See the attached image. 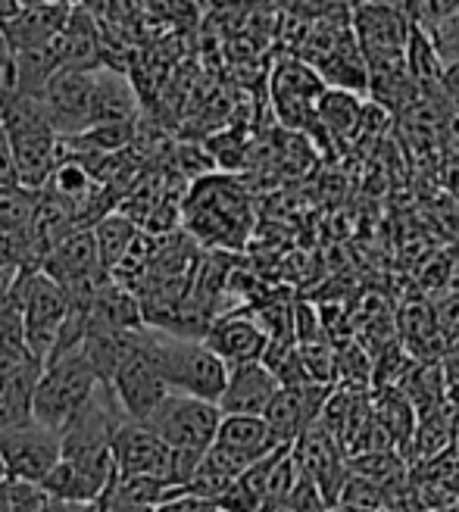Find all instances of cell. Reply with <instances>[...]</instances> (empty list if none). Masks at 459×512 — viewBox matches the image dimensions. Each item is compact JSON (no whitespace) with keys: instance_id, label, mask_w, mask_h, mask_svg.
<instances>
[{"instance_id":"6da1fadb","label":"cell","mask_w":459,"mask_h":512,"mask_svg":"<svg viewBox=\"0 0 459 512\" xmlns=\"http://www.w3.org/2000/svg\"><path fill=\"white\" fill-rule=\"evenodd\" d=\"M144 350L157 363L172 394L219 403L228 384V366L203 338H182L166 328H144Z\"/></svg>"},{"instance_id":"7a4b0ae2","label":"cell","mask_w":459,"mask_h":512,"mask_svg":"<svg viewBox=\"0 0 459 512\" xmlns=\"http://www.w3.org/2000/svg\"><path fill=\"white\" fill-rule=\"evenodd\" d=\"M191 232L200 241L238 247L250 232V203L247 191L228 178H200L188 203Z\"/></svg>"},{"instance_id":"3957f363","label":"cell","mask_w":459,"mask_h":512,"mask_svg":"<svg viewBox=\"0 0 459 512\" xmlns=\"http://www.w3.org/2000/svg\"><path fill=\"white\" fill-rule=\"evenodd\" d=\"M97 388L100 378L85 360L82 347L57 363H47L35 388V422L63 431L94 400Z\"/></svg>"},{"instance_id":"277c9868","label":"cell","mask_w":459,"mask_h":512,"mask_svg":"<svg viewBox=\"0 0 459 512\" xmlns=\"http://www.w3.org/2000/svg\"><path fill=\"white\" fill-rule=\"evenodd\" d=\"M19 303H22V322H25V344H29L32 360L47 366L69 322L72 300L57 281L44 275L41 269L38 272L22 269Z\"/></svg>"},{"instance_id":"5b68a950","label":"cell","mask_w":459,"mask_h":512,"mask_svg":"<svg viewBox=\"0 0 459 512\" xmlns=\"http://www.w3.org/2000/svg\"><path fill=\"white\" fill-rule=\"evenodd\" d=\"M41 272L50 275L69 294L72 303H91V297L113 278L104 263L94 238V225L75 228L69 238H63L41 263Z\"/></svg>"},{"instance_id":"8992f818","label":"cell","mask_w":459,"mask_h":512,"mask_svg":"<svg viewBox=\"0 0 459 512\" xmlns=\"http://www.w3.org/2000/svg\"><path fill=\"white\" fill-rule=\"evenodd\" d=\"M144 425L157 431L172 450L210 453V447L216 444L219 425H222V409L219 403H210V400L169 394L166 403Z\"/></svg>"},{"instance_id":"52a82bcc","label":"cell","mask_w":459,"mask_h":512,"mask_svg":"<svg viewBox=\"0 0 459 512\" xmlns=\"http://www.w3.org/2000/svg\"><path fill=\"white\" fill-rule=\"evenodd\" d=\"M0 456L10 478L44 484L63 459V438L60 431L29 419L0 431Z\"/></svg>"},{"instance_id":"ba28073f","label":"cell","mask_w":459,"mask_h":512,"mask_svg":"<svg viewBox=\"0 0 459 512\" xmlns=\"http://www.w3.org/2000/svg\"><path fill=\"white\" fill-rule=\"evenodd\" d=\"M325 91V79L306 60H282L272 75L275 113L288 128H300V132L316 128V110Z\"/></svg>"},{"instance_id":"9c48e42d","label":"cell","mask_w":459,"mask_h":512,"mask_svg":"<svg viewBox=\"0 0 459 512\" xmlns=\"http://www.w3.org/2000/svg\"><path fill=\"white\" fill-rule=\"evenodd\" d=\"M113 459L119 478H160L172 484V447L144 422H122L113 434ZM175 488V484H172Z\"/></svg>"},{"instance_id":"30bf717a","label":"cell","mask_w":459,"mask_h":512,"mask_svg":"<svg viewBox=\"0 0 459 512\" xmlns=\"http://www.w3.org/2000/svg\"><path fill=\"white\" fill-rule=\"evenodd\" d=\"M110 388L122 406V413L129 416V422H147L172 394L169 384L163 381V375L157 369V363H153L150 353L144 350V331H141L138 350L119 366Z\"/></svg>"},{"instance_id":"8fae6325","label":"cell","mask_w":459,"mask_h":512,"mask_svg":"<svg viewBox=\"0 0 459 512\" xmlns=\"http://www.w3.org/2000/svg\"><path fill=\"white\" fill-rule=\"evenodd\" d=\"M278 447L282 444L275 441V434L263 416H222L210 456L241 478L250 466H257L260 459H266Z\"/></svg>"},{"instance_id":"7c38bea8","label":"cell","mask_w":459,"mask_h":512,"mask_svg":"<svg viewBox=\"0 0 459 512\" xmlns=\"http://www.w3.org/2000/svg\"><path fill=\"white\" fill-rule=\"evenodd\" d=\"M94 85L97 72H75V69H60L50 85L44 88V107L50 113L57 135L75 138L91 128L94 116Z\"/></svg>"},{"instance_id":"4fadbf2b","label":"cell","mask_w":459,"mask_h":512,"mask_svg":"<svg viewBox=\"0 0 459 512\" xmlns=\"http://www.w3.org/2000/svg\"><path fill=\"white\" fill-rule=\"evenodd\" d=\"M331 391H335L331 384H316V381L291 384V388L278 391V397L269 406V413L263 416L275 434V441L282 447H294L303 434L319 422Z\"/></svg>"},{"instance_id":"5bb4252c","label":"cell","mask_w":459,"mask_h":512,"mask_svg":"<svg viewBox=\"0 0 459 512\" xmlns=\"http://www.w3.org/2000/svg\"><path fill=\"white\" fill-rule=\"evenodd\" d=\"M116 484L113 450L91 459H60V466L41 484L50 500L60 503H97Z\"/></svg>"},{"instance_id":"9a60e30c","label":"cell","mask_w":459,"mask_h":512,"mask_svg":"<svg viewBox=\"0 0 459 512\" xmlns=\"http://www.w3.org/2000/svg\"><path fill=\"white\" fill-rule=\"evenodd\" d=\"M207 347L219 356L228 369H238L247 363H263V356L269 350V335L263 325L253 319L250 313H232V316H219L210 331L203 335Z\"/></svg>"},{"instance_id":"2e32d148","label":"cell","mask_w":459,"mask_h":512,"mask_svg":"<svg viewBox=\"0 0 459 512\" xmlns=\"http://www.w3.org/2000/svg\"><path fill=\"white\" fill-rule=\"evenodd\" d=\"M278 391H282V381L266 363H247L228 369V384L219 397V409L222 416H266Z\"/></svg>"},{"instance_id":"e0dca14e","label":"cell","mask_w":459,"mask_h":512,"mask_svg":"<svg viewBox=\"0 0 459 512\" xmlns=\"http://www.w3.org/2000/svg\"><path fill=\"white\" fill-rule=\"evenodd\" d=\"M44 366L0 353V431L35 419V388Z\"/></svg>"},{"instance_id":"ac0fdd59","label":"cell","mask_w":459,"mask_h":512,"mask_svg":"<svg viewBox=\"0 0 459 512\" xmlns=\"http://www.w3.org/2000/svg\"><path fill=\"white\" fill-rule=\"evenodd\" d=\"M72 10L66 7H54V4H38V7H25L16 16L0 22V29L7 32L13 50H32V47H44L50 41H57L66 32Z\"/></svg>"},{"instance_id":"d6986e66","label":"cell","mask_w":459,"mask_h":512,"mask_svg":"<svg viewBox=\"0 0 459 512\" xmlns=\"http://www.w3.org/2000/svg\"><path fill=\"white\" fill-rule=\"evenodd\" d=\"M104 66H107V44L100 38L94 16L85 7L72 10L63 32V69L100 72Z\"/></svg>"},{"instance_id":"ffe728a7","label":"cell","mask_w":459,"mask_h":512,"mask_svg":"<svg viewBox=\"0 0 459 512\" xmlns=\"http://www.w3.org/2000/svg\"><path fill=\"white\" fill-rule=\"evenodd\" d=\"M141 100L135 85L113 69L97 72L94 85V116L91 125H116V122H138Z\"/></svg>"},{"instance_id":"44dd1931","label":"cell","mask_w":459,"mask_h":512,"mask_svg":"<svg viewBox=\"0 0 459 512\" xmlns=\"http://www.w3.org/2000/svg\"><path fill=\"white\" fill-rule=\"evenodd\" d=\"M363 110H366V104L360 100V94L328 88L319 100L316 128H322V132L331 138H353V135H360Z\"/></svg>"},{"instance_id":"7402d4cb","label":"cell","mask_w":459,"mask_h":512,"mask_svg":"<svg viewBox=\"0 0 459 512\" xmlns=\"http://www.w3.org/2000/svg\"><path fill=\"white\" fill-rule=\"evenodd\" d=\"M138 222L129 219L125 213H107L94 222V238H97V250H100V263L113 275L122 260L129 256L132 244L138 241Z\"/></svg>"},{"instance_id":"603a6c76","label":"cell","mask_w":459,"mask_h":512,"mask_svg":"<svg viewBox=\"0 0 459 512\" xmlns=\"http://www.w3.org/2000/svg\"><path fill=\"white\" fill-rule=\"evenodd\" d=\"M372 413L381 422V428L391 434V441L397 444V450L416 438L419 413H416L413 400L406 397L400 388H381V394L372 400Z\"/></svg>"},{"instance_id":"cb8c5ba5","label":"cell","mask_w":459,"mask_h":512,"mask_svg":"<svg viewBox=\"0 0 459 512\" xmlns=\"http://www.w3.org/2000/svg\"><path fill=\"white\" fill-rule=\"evenodd\" d=\"M406 66H410V75L419 91H441V79H444V57L438 54L435 41L422 29L419 22H413L410 29V41H406Z\"/></svg>"},{"instance_id":"d4e9b609","label":"cell","mask_w":459,"mask_h":512,"mask_svg":"<svg viewBox=\"0 0 459 512\" xmlns=\"http://www.w3.org/2000/svg\"><path fill=\"white\" fill-rule=\"evenodd\" d=\"M38 197H41V191H32L25 185L0 188V232L16 235V238H32Z\"/></svg>"},{"instance_id":"484cf974","label":"cell","mask_w":459,"mask_h":512,"mask_svg":"<svg viewBox=\"0 0 459 512\" xmlns=\"http://www.w3.org/2000/svg\"><path fill=\"white\" fill-rule=\"evenodd\" d=\"M50 497L41 484L7 478L0 484V512H41L47 509Z\"/></svg>"},{"instance_id":"4316f807","label":"cell","mask_w":459,"mask_h":512,"mask_svg":"<svg viewBox=\"0 0 459 512\" xmlns=\"http://www.w3.org/2000/svg\"><path fill=\"white\" fill-rule=\"evenodd\" d=\"M338 506H347L353 512H381V509H385V488L375 484V481H369V478H363V475L350 472Z\"/></svg>"},{"instance_id":"83f0119b","label":"cell","mask_w":459,"mask_h":512,"mask_svg":"<svg viewBox=\"0 0 459 512\" xmlns=\"http://www.w3.org/2000/svg\"><path fill=\"white\" fill-rule=\"evenodd\" d=\"M435 41L438 54L444 57V63H456L459 60V13L447 16L444 22H438L435 29H425Z\"/></svg>"},{"instance_id":"f1b7e54d","label":"cell","mask_w":459,"mask_h":512,"mask_svg":"<svg viewBox=\"0 0 459 512\" xmlns=\"http://www.w3.org/2000/svg\"><path fill=\"white\" fill-rule=\"evenodd\" d=\"M19 182V163H16V150L7 135V128L0 125V188H16Z\"/></svg>"},{"instance_id":"f546056e","label":"cell","mask_w":459,"mask_h":512,"mask_svg":"<svg viewBox=\"0 0 459 512\" xmlns=\"http://www.w3.org/2000/svg\"><path fill=\"white\" fill-rule=\"evenodd\" d=\"M97 512H157V509L141 506V503H135V500H129V497H122V494L116 491V484H113V488L97 500Z\"/></svg>"},{"instance_id":"4dcf8cb0","label":"cell","mask_w":459,"mask_h":512,"mask_svg":"<svg viewBox=\"0 0 459 512\" xmlns=\"http://www.w3.org/2000/svg\"><path fill=\"white\" fill-rule=\"evenodd\" d=\"M157 512H219V506L213 500H200L191 494H178L169 503L157 506Z\"/></svg>"},{"instance_id":"1f68e13d","label":"cell","mask_w":459,"mask_h":512,"mask_svg":"<svg viewBox=\"0 0 459 512\" xmlns=\"http://www.w3.org/2000/svg\"><path fill=\"white\" fill-rule=\"evenodd\" d=\"M441 97L447 100V104L456 107L459 113V60L456 63H447L444 66V79H441Z\"/></svg>"},{"instance_id":"d6a6232c","label":"cell","mask_w":459,"mask_h":512,"mask_svg":"<svg viewBox=\"0 0 459 512\" xmlns=\"http://www.w3.org/2000/svg\"><path fill=\"white\" fill-rule=\"evenodd\" d=\"M19 275L22 269L19 266H7V269H0V313L7 310L13 294H16V285H19Z\"/></svg>"},{"instance_id":"836d02e7","label":"cell","mask_w":459,"mask_h":512,"mask_svg":"<svg viewBox=\"0 0 459 512\" xmlns=\"http://www.w3.org/2000/svg\"><path fill=\"white\" fill-rule=\"evenodd\" d=\"M13 60H16V50H13V44H10L7 32L0 29V79H4V75H10V72H13Z\"/></svg>"},{"instance_id":"e575fe53","label":"cell","mask_w":459,"mask_h":512,"mask_svg":"<svg viewBox=\"0 0 459 512\" xmlns=\"http://www.w3.org/2000/svg\"><path fill=\"white\" fill-rule=\"evenodd\" d=\"M44 4L66 7V10H79V7H85V0H44Z\"/></svg>"},{"instance_id":"d590c367","label":"cell","mask_w":459,"mask_h":512,"mask_svg":"<svg viewBox=\"0 0 459 512\" xmlns=\"http://www.w3.org/2000/svg\"><path fill=\"white\" fill-rule=\"evenodd\" d=\"M10 478V472H7V463H4V456H0V484H4Z\"/></svg>"},{"instance_id":"8d00e7d4","label":"cell","mask_w":459,"mask_h":512,"mask_svg":"<svg viewBox=\"0 0 459 512\" xmlns=\"http://www.w3.org/2000/svg\"><path fill=\"white\" fill-rule=\"evenodd\" d=\"M219 512H222V509H219Z\"/></svg>"}]
</instances>
